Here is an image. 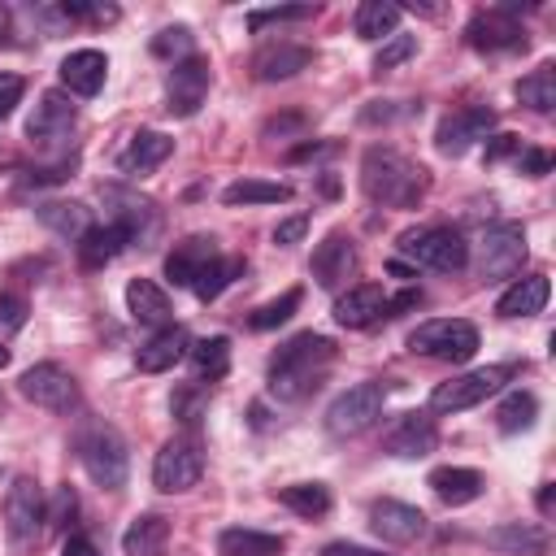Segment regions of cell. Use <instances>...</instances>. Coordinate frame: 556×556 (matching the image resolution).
Returning a JSON list of instances; mask_svg holds the SVG:
<instances>
[{
    "mask_svg": "<svg viewBox=\"0 0 556 556\" xmlns=\"http://www.w3.org/2000/svg\"><path fill=\"white\" fill-rule=\"evenodd\" d=\"M361 187L374 204H387V208H417L430 191V169L395 148H369L361 156Z\"/></svg>",
    "mask_w": 556,
    "mask_h": 556,
    "instance_id": "6da1fadb",
    "label": "cell"
},
{
    "mask_svg": "<svg viewBox=\"0 0 556 556\" xmlns=\"http://www.w3.org/2000/svg\"><path fill=\"white\" fill-rule=\"evenodd\" d=\"M330 365H334V343L326 334L304 330V334L287 339L274 352V361H269V395H278V400H304L326 378Z\"/></svg>",
    "mask_w": 556,
    "mask_h": 556,
    "instance_id": "7a4b0ae2",
    "label": "cell"
},
{
    "mask_svg": "<svg viewBox=\"0 0 556 556\" xmlns=\"http://www.w3.org/2000/svg\"><path fill=\"white\" fill-rule=\"evenodd\" d=\"M74 447H78V460H83V469H87V478H91L96 486L117 491V486L126 482L130 456H126V443H122V434H117L113 426H104V421H87V426L78 430Z\"/></svg>",
    "mask_w": 556,
    "mask_h": 556,
    "instance_id": "3957f363",
    "label": "cell"
},
{
    "mask_svg": "<svg viewBox=\"0 0 556 556\" xmlns=\"http://www.w3.org/2000/svg\"><path fill=\"white\" fill-rule=\"evenodd\" d=\"M408 352L413 356H430V361H469L478 352V330L465 317H430L421 326L408 330Z\"/></svg>",
    "mask_w": 556,
    "mask_h": 556,
    "instance_id": "277c9868",
    "label": "cell"
},
{
    "mask_svg": "<svg viewBox=\"0 0 556 556\" xmlns=\"http://www.w3.org/2000/svg\"><path fill=\"white\" fill-rule=\"evenodd\" d=\"M400 252L413 265L439 269V274H456L469 265V243L456 226H421V230H404L400 235Z\"/></svg>",
    "mask_w": 556,
    "mask_h": 556,
    "instance_id": "5b68a950",
    "label": "cell"
},
{
    "mask_svg": "<svg viewBox=\"0 0 556 556\" xmlns=\"http://www.w3.org/2000/svg\"><path fill=\"white\" fill-rule=\"evenodd\" d=\"M43 526H48V504H43L39 482H35V478H26V473H22V478H13L9 495H4V534H9L13 552L35 547V543H39V534H43Z\"/></svg>",
    "mask_w": 556,
    "mask_h": 556,
    "instance_id": "8992f818",
    "label": "cell"
},
{
    "mask_svg": "<svg viewBox=\"0 0 556 556\" xmlns=\"http://www.w3.org/2000/svg\"><path fill=\"white\" fill-rule=\"evenodd\" d=\"M382 404H387V387H382V382H356V387H348L343 395L330 400V408H326V430H330L334 439L365 434V430L382 417Z\"/></svg>",
    "mask_w": 556,
    "mask_h": 556,
    "instance_id": "52a82bcc",
    "label": "cell"
},
{
    "mask_svg": "<svg viewBox=\"0 0 556 556\" xmlns=\"http://www.w3.org/2000/svg\"><path fill=\"white\" fill-rule=\"evenodd\" d=\"M517 369L513 365H482V369H469V374H456L452 382H439L430 391V408L434 413H465L473 404H482L486 395H495Z\"/></svg>",
    "mask_w": 556,
    "mask_h": 556,
    "instance_id": "ba28073f",
    "label": "cell"
},
{
    "mask_svg": "<svg viewBox=\"0 0 556 556\" xmlns=\"http://www.w3.org/2000/svg\"><path fill=\"white\" fill-rule=\"evenodd\" d=\"M204 473V452H200V439L195 434H174L161 443L156 460H152V482L156 491L165 495H178V491H191Z\"/></svg>",
    "mask_w": 556,
    "mask_h": 556,
    "instance_id": "9c48e42d",
    "label": "cell"
},
{
    "mask_svg": "<svg viewBox=\"0 0 556 556\" xmlns=\"http://www.w3.org/2000/svg\"><path fill=\"white\" fill-rule=\"evenodd\" d=\"M526 261V230L517 222H495L473 243V269L478 278H508Z\"/></svg>",
    "mask_w": 556,
    "mask_h": 556,
    "instance_id": "30bf717a",
    "label": "cell"
},
{
    "mask_svg": "<svg viewBox=\"0 0 556 556\" xmlns=\"http://www.w3.org/2000/svg\"><path fill=\"white\" fill-rule=\"evenodd\" d=\"M17 391L35 404V408H48V413H70L78 404V382L70 369L52 365V361H39L30 365L22 378H17Z\"/></svg>",
    "mask_w": 556,
    "mask_h": 556,
    "instance_id": "8fae6325",
    "label": "cell"
},
{
    "mask_svg": "<svg viewBox=\"0 0 556 556\" xmlns=\"http://www.w3.org/2000/svg\"><path fill=\"white\" fill-rule=\"evenodd\" d=\"M208 96V61L204 56H187L178 65H169L165 78V109L174 117H191Z\"/></svg>",
    "mask_w": 556,
    "mask_h": 556,
    "instance_id": "7c38bea8",
    "label": "cell"
},
{
    "mask_svg": "<svg viewBox=\"0 0 556 556\" xmlns=\"http://www.w3.org/2000/svg\"><path fill=\"white\" fill-rule=\"evenodd\" d=\"M74 122H78L74 100H70L65 91H43V96L35 100L30 117H26V135H30V143H39V148H52V143H61V139L74 130Z\"/></svg>",
    "mask_w": 556,
    "mask_h": 556,
    "instance_id": "4fadbf2b",
    "label": "cell"
},
{
    "mask_svg": "<svg viewBox=\"0 0 556 556\" xmlns=\"http://www.w3.org/2000/svg\"><path fill=\"white\" fill-rule=\"evenodd\" d=\"M356 243L343 235V230H330L321 243H317V252H313V261H308V274H313V282L317 287H326V291H339L352 274H356Z\"/></svg>",
    "mask_w": 556,
    "mask_h": 556,
    "instance_id": "5bb4252c",
    "label": "cell"
},
{
    "mask_svg": "<svg viewBox=\"0 0 556 556\" xmlns=\"http://www.w3.org/2000/svg\"><path fill=\"white\" fill-rule=\"evenodd\" d=\"M465 39H469V48H478V52H504V48H521V43H526V30H521V22H517L513 13H504V9L495 4V9H478V13L469 17Z\"/></svg>",
    "mask_w": 556,
    "mask_h": 556,
    "instance_id": "9a60e30c",
    "label": "cell"
},
{
    "mask_svg": "<svg viewBox=\"0 0 556 556\" xmlns=\"http://www.w3.org/2000/svg\"><path fill=\"white\" fill-rule=\"evenodd\" d=\"M369 526L387 543H417L426 534V513L404 504V500H374L369 504Z\"/></svg>",
    "mask_w": 556,
    "mask_h": 556,
    "instance_id": "2e32d148",
    "label": "cell"
},
{
    "mask_svg": "<svg viewBox=\"0 0 556 556\" xmlns=\"http://www.w3.org/2000/svg\"><path fill=\"white\" fill-rule=\"evenodd\" d=\"M491 122H495V113H491L486 104H473V109H456L452 117H443V122H439V130H434V143H439V152H443V156H460V152H465L473 139H486Z\"/></svg>",
    "mask_w": 556,
    "mask_h": 556,
    "instance_id": "e0dca14e",
    "label": "cell"
},
{
    "mask_svg": "<svg viewBox=\"0 0 556 556\" xmlns=\"http://www.w3.org/2000/svg\"><path fill=\"white\" fill-rule=\"evenodd\" d=\"M217 256H222V252H217V239H208V235H187V239L174 243V252L165 256V278H169L174 287H195L200 274H204Z\"/></svg>",
    "mask_w": 556,
    "mask_h": 556,
    "instance_id": "ac0fdd59",
    "label": "cell"
},
{
    "mask_svg": "<svg viewBox=\"0 0 556 556\" xmlns=\"http://www.w3.org/2000/svg\"><path fill=\"white\" fill-rule=\"evenodd\" d=\"M382 447H387L391 456H400V460L430 456V452L439 447V426H434V417H426V413H404V417L387 430Z\"/></svg>",
    "mask_w": 556,
    "mask_h": 556,
    "instance_id": "d6986e66",
    "label": "cell"
},
{
    "mask_svg": "<svg viewBox=\"0 0 556 556\" xmlns=\"http://www.w3.org/2000/svg\"><path fill=\"white\" fill-rule=\"evenodd\" d=\"M387 291L378 287V282H356V287H348L339 300H334V321L339 326H348V330H365V326H374L378 317H387Z\"/></svg>",
    "mask_w": 556,
    "mask_h": 556,
    "instance_id": "ffe728a7",
    "label": "cell"
},
{
    "mask_svg": "<svg viewBox=\"0 0 556 556\" xmlns=\"http://www.w3.org/2000/svg\"><path fill=\"white\" fill-rule=\"evenodd\" d=\"M308 61H313V48L278 39V43L256 48V56H252V74H256L261 83H278V78H291V74L308 70Z\"/></svg>",
    "mask_w": 556,
    "mask_h": 556,
    "instance_id": "44dd1931",
    "label": "cell"
},
{
    "mask_svg": "<svg viewBox=\"0 0 556 556\" xmlns=\"http://www.w3.org/2000/svg\"><path fill=\"white\" fill-rule=\"evenodd\" d=\"M187 352H191V334H187L182 326H161V330L135 352V365H139L143 374H165V369H174Z\"/></svg>",
    "mask_w": 556,
    "mask_h": 556,
    "instance_id": "7402d4cb",
    "label": "cell"
},
{
    "mask_svg": "<svg viewBox=\"0 0 556 556\" xmlns=\"http://www.w3.org/2000/svg\"><path fill=\"white\" fill-rule=\"evenodd\" d=\"M104 74H109V56L96 48H78L61 61V83L70 96H96L104 87Z\"/></svg>",
    "mask_w": 556,
    "mask_h": 556,
    "instance_id": "603a6c76",
    "label": "cell"
},
{
    "mask_svg": "<svg viewBox=\"0 0 556 556\" xmlns=\"http://www.w3.org/2000/svg\"><path fill=\"white\" fill-rule=\"evenodd\" d=\"M547 295H552L547 274H521L504 287V295L495 300V313L500 317H534V313H543Z\"/></svg>",
    "mask_w": 556,
    "mask_h": 556,
    "instance_id": "cb8c5ba5",
    "label": "cell"
},
{
    "mask_svg": "<svg viewBox=\"0 0 556 556\" xmlns=\"http://www.w3.org/2000/svg\"><path fill=\"white\" fill-rule=\"evenodd\" d=\"M426 482H430V491H434L443 504H452V508L473 504V500L482 495V473L469 469V465H439V469H430Z\"/></svg>",
    "mask_w": 556,
    "mask_h": 556,
    "instance_id": "d4e9b609",
    "label": "cell"
},
{
    "mask_svg": "<svg viewBox=\"0 0 556 556\" xmlns=\"http://www.w3.org/2000/svg\"><path fill=\"white\" fill-rule=\"evenodd\" d=\"M169 152H174V139H169V135H161V130H135L130 143H126L122 156H117V169H122V174H148V169H156Z\"/></svg>",
    "mask_w": 556,
    "mask_h": 556,
    "instance_id": "484cf974",
    "label": "cell"
},
{
    "mask_svg": "<svg viewBox=\"0 0 556 556\" xmlns=\"http://www.w3.org/2000/svg\"><path fill=\"white\" fill-rule=\"evenodd\" d=\"M486 547L504 552V556H543L547 552V530L534 521H504L495 530H486Z\"/></svg>",
    "mask_w": 556,
    "mask_h": 556,
    "instance_id": "4316f807",
    "label": "cell"
},
{
    "mask_svg": "<svg viewBox=\"0 0 556 556\" xmlns=\"http://www.w3.org/2000/svg\"><path fill=\"white\" fill-rule=\"evenodd\" d=\"M282 534L252 530V526H226L217 534V556H282Z\"/></svg>",
    "mask_w": 556,
    "mask_h": 556,
    "instance_id": "83f0119b",
    "label": "cell"
},
{
    "mask_svg": "<svg viewBox=\"0 0 556 556\" xmlns=\"http://www.w3.org/2000/svg\"><path fill=\"white\" fill-rule=\"evenodd\" d=\"M126 308L139 326H165L169 321V295L152 278H130L126 282Z\"/></svg>",
    "mask_w": 556,
    "mask_h": 556,
    "instance_id": "f1b7e54d",
    "label": "cell"
},
{
    "mask_svg": "<svg viewBox=\"0 0 556 556\" xmlns=\"http://www.w3.org/2000/svg\"><path fill=\"white\" fill-rule=\"evenodd\" d=\"M165 543H169V521L161 513H143L126 526L122 534V552L126 556H165Z\"/></svg>",
    "mask_w": 556,
    "mask_h": 556,
    "instance_id": "f546056e",
    "label": "cell"
},
{
    "mask_svg": "<svg viewBox=\"0 0 556 556\" xmlns=\"http://www.w3.org/2000/svg\"><path fill=\"white\" fill-rule=\"evenodd\" d=\"M122 248H130V235H126L117 222H104V226H91V230L78 239V261H83L87 269H100V265H109Z\"/></svg>",
    "mask_w": 556,
    "mask_h": 556,
    "instance_id": "4dcf8cb0",
    "label": "cell"
},
{
    "mask_svg": "<svg viewBox=\"0 0 556 556\" xmlns=\"http://www.w3.org/2000/svg\"><path fill=\"white\" fill-rule=\"evenodd\" d=\"M39 222H43L52 235L70 239V243H78V239L91 230V213H87V204H78V200H48V204H39Z\"/></svg>",
    "mask_w": 556,
    "mask_h": 556,
    "instance_id": "1f68e13d",
    "label": "cell"
},
{
    "mask_svg": "<svg viewBox=\"0 0 556 556\" xmlns=\"http://www.w3.org/2000/svg\"><path fill=\"white\" fill-rule=\"evenodd\" d=\"M400 13H404V9L391 4V0H361L356 13H352V30H356L361 39H387V35H395Z\"/></svg>",
    "mask_w": 556,
    "mask_h": 556,
    "instance_id": "d6a6232c",
    "label": "cell"
},
{
    "mask_svg": "<svg viewBox=\"0 0 556 556\" xmlns=\"http://www.w3.org/2000/svg\"><path fill=\"white\" fill-rule=\"evenodd\" d=\"M226 204H282L291 200V187L287 182H269V178H235L226 191H222Z\"/></svg>",
    "mask_w": 556,
    "mask_h": 556,
    "instance_id": "836d02e7",
    "label": "cell"
},
{
    "mask_svg": "<svg viewBox=\"0 0 556 556\" xmlns=\"http://www.w3.org/2000/svg\"><path fill=\"white\" fill-rule=\"evenodd\" d=\"M517 100L534 113H552L556 109V65H539L517 83Z\"/></svg>",
    "mask_w": 556,
    "mask_h": 556,
    "instance_id": "e575fe53",
    "label": "cell"
},
{
    "mask_svg": "<svg viewBox=\"0 0 556 556\" xmlns=\"http://www.w3.org/2000/svg\"><path fill=\"white\" fill-rule=\"evenodd\" d=\"M191 369H195V378H222L226 369H230V339H222V334H213V339H200V343H191Z\"/></svg>",
    "mask_w": 556,
    "mask_h": 556,
    "instance_id": "d590c367",
    "label": "cell"
},
{
    "mask_svg": "<svg viewBox=\"0 0 556 556\" xmlns=\"http://www.w3.org/2000/svg\"><path fill=\"white\" fill-rule=\"evenodd\" d=\"M534 417H539V400H534L530 391H508V395L500 400V408H495V426H500L504 434L530 430Z\"/></svg>",
    "mask_w": 556,
    "mask_h": 556,
    "instance_id": "8d00e7d4",
    "label": "cell"
},
{
    "mask_svg": "<svg viewBox=\"0 0 556 556\" xmlns=\"http://www.w3.org/2000/svg\"><path fill=\"white\" fill-rule=\"evenodd\" d=\"M278 500H282L291 513H300V517H321V513H330V491H326L321 482H295V486H282Z\"/></svg>",
    "mask_w": 556,
    "mask_h": 556,
    "instance_id": "74e56055",
    "label": "cell"
},
{
    "mask_svg": "<svg viewBox=\"0 0 556 556\" xmlns=\"http://www.w3.org/2000/svg\"><path fill=\"white\" fill-rule=\"evenodd\" d=\"M239 269H243V261H226V256H217V261H213V265L200 274V282H195L191 291H195L200 300H217V295H222V291L235 282V274H239Z\"/></svg>",
    "mask_w": 556,
    "mask_h": 556,
    "instance_id": "f35d334b",
    "label": "cell"
},
{
    "mask_svg": "<svg viewBox=\"0 0 556 556\" xmlns=\"http://www.w3.org/2000/svg\"><path fill=\"white\" fill-rule=\"evenodd\" d=\"M295 308H300V287H291V291H282L278 300L261 304V308L252 313V330H274V326H282Z\"/></svg>",
    "mask_w": 556,
    "mask_h": 556,
    "instance_id": "ab89813d",
    "label": "cell"
},
{
    "mask_svg": "<svg viewBox=\"0 0 556 556\" xmlns=\"http://www.w3.org/2000/svg\"><path fill=\"white\" fill-rule=\"evenodd\" d=\"M413 52H417V39H413V35H400V30H395V35H387V43L378 48V56H374V70H378V74H387V70L404 65V61H408Z\"/></svg>",
    "mask_w": 556,
    "mask_h": 556,
    "instance_id": "60d3db41",
    "label": "cell"
},
{
    "mask_svg": "<svg viewBox=\"0 0 556 556\" xmlns=\"http://www.w3.org/2000/svg\"><path fill=\"white\" fill-rule=\"evenodd\" d=\"M313 13H317L313 4H278V9H256V13H248V26H252V30H261V26L304 22V17H313Z\"/></svg>",
    "mask_w": 556,
    "mask_h": 556,
    "instance_id": "b9f144b4",
    "label": "cell"
},
{
    "mask_svg": "<svg viewBox=\"0 0 556 556\" xmlns=\"http://www.w3.org/2000/svg\"><path fill=\"white\" fill-rule=\"evenodd\" d=\"M152 52H156V56H174V65L187 61V56H195V52H191V30H187V26H165V30L152 39Z\"/></svg>",
    "mask_w": 556,
    "mask_h": 556,
    "instance_id": "7bdbcfd3",
    "label": "cell"
},
{
    "mask_svg": "<svg viewBox=\"0 0 556 556\" xmlns=\"http://www.w3.org/2000/svg\"><path fill=\"white\" fill-rule=\"evenodd\" d=\"M74 513H78L74 486H56V495H52V504H48V526H52V530H65V526L74 521Z\"/></svg>",
    "mask_w": 556,
    "mask_h": 556,
    "instance_id": "ee69618b",
    "label": "cell"
},
{
    "mask_svg": "<svg viewBox=\"0 0 556 556\" xmlns=\"http://www.w3.org/2000/svg\"><path fill=\"white\" fill-rule=\"evenodd\" d=\"M61 17H87V22H113V17H117V9H113V4H78V0H70V4H61Z\"/></svg>",
    "mask_w": 556,
    "mask_h": 556,
    "instance_id": "f6af8a7d",
    "label": "cell"
},
{
    "mask_svg": "<svg viewBox=\"0 0 556 556\" xmlns=\"http://www.w3.org/2000/svg\"><path fill=\"white\" fill-rule=\"evenodd\" d=\"M204 400H208V395H204V387H182V391L174 395V413H178L182 421H195Z\"/></svg>",
    "mask_w": 556,
    "mask_h": 556,
    "instance_id": "bcb514c9",
    "label": "cell"
},
{
    "mask_svg": "<svg viewBox=\"0 0 556 556\" xmlns=\"http://www.w3.org/2000/svg\"><path fill=\"white\" fill-rule=\"evenodd\" d=\"M22 91H26V83L17 74H0V122L22 104Z\"/></svg>",
    "mask_w": 556,
    "mask_h": 556,
    "instance_id": "7dc6e473",
    "label": "cell"
},
{
    "mask_svg": "<svg viewBox=\"0 0 556 556\" xmlns=\"http://www.w3.org/2000/svg\"><path fill=\"white\" fill-rule=\"evenodd\" d=\"M304 230H308V217H304V213H295V217H282V222L274 226V243L291 248V243H300V239H304Z\"/></svg>",
    "mask_w": 556,
    "mask_h": 556,
    "instance_id": "c3c4849f",
    "label": "cell"
},
{
    "mask_svg": "<svg viewBox=\"0 0 556 556\" xmlns=\"http://www.w3.org/2000/svg\"><path fill=\"white\" fill-rule=\"evenodd\" d=\"M517 165H521V174L543 178V174L552 169V156H547V152H539V148H521V152H517Z\"/></svg>",
    "mask_w": 556,
    "mask_h": 556,
    "instance_id": "681fc988",
    "label": "cell"
},
{
    "mask_svg": "<svg viewBox=\"0 0 556 556\" xmlns=\"http://www.w3.org/2000/svg\"><path fill=\"white\" fill-rule=\"evenodd\" d=\"M508 152H521V139H517V135H491L486 161H500V156H508Z\"/></svg>",
    "mask_w": 556,
    "mask_h": 556,
    "instance_id": "f907efd6",
    "label": "cell"
},
{
    "mask_svg": "<svg viewBox=\"0 0 556 556\" xmlns=\"http://www.w3.org/2000/svg\"><path fill=\"white\" fill-rule=\"evenodd\" d=\"M0 317H4V326H22L26 321V304L17 300V295H0Z\"/></svg>",
    "mask_w": 556,
    "mask_h": 556,
    "instance_id": "816d5d0a",
    "label": "cell"
},
{
    "mask_svg": "<svg viewBox=\"0 0 556 556\" xmlns=\"http://www.w3.org/2000/svg\"><path fill=\"white\" fill-rule=\"evenodd\" d=\"M61 556H100V547H96L87 534H70L65 547H61Z\"/></svg>",
    "mask_w": 556,
    "mask_h": 556,
    "instance_id": "f5cc1de1",
    "label": "cell"
},
{
    "mask_svg": "<svg viewBox=\"0 0 556 556\" xmlns=\"http://www.w3.org/2000/svg\"><path fill=\"white\" fill-rule=\"evenodd\" d=\"M321 556H382V552H374V547H361V543H330Z\"/></svg>",
    "mask_w": 556,
    "mask_h": 556,
    "instance_id": "db71d44e",
    "label": "cell"
},
{
    "mask_svg": "<svg viewBox=\"0 0 556 556\" xmlns=\"http://www.w3.org/2000/svg\"><path fill=\"white\" fill-rule=\"evenodd\" d=\"M539 513H552V482L539 486Z\"/></svg>",
    "mask_w": 556,
    "mask_h": 556,
    "instance_id": "11a10c76",
    "label": "cell"
},
{
    "mask_svg": "<svg viewBox=\"0 0 556 556\" xmlns=\"http://www.w3.org/2000/svg\"><path fill=\"white\" fill-rule=\"evenodd\" d=\"M4 39H9V9L0 4V43H4Z\"/></svg>",
    "mask_w": 556,
    "mask_h": 556,
    "instance_id": "9f6ffc18",
    "label": "cell"
},
{
    "mask_svg": "<svg viewBox=\"0 0 556 556\" xmlns=\"http://www.w3.org/2000/svg\"><path fill=\"white\" fill-rule=\"evenodd\" d=\"M4 365H9V348L0 343V369H4Z\"/></svg>",
    "mask_w": 556,
    "mask_h": 556,
    "instance_id": "6f0895ef",
    "label": "cell"
}]
</instances>
